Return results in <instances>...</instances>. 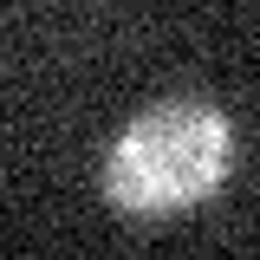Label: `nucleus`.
Returning a JSON list of instances; mask_svg holds the SVG:
<instances>
[{"label": "nucleus", "instance_id": "obj_1", "mask_svg": "<svg viewBox=\"0 0 260 260\" xmlns=\"http://www.w3.org/2000/svg\"><path fill=\"white\" fill-rule=\"evenodd\" d=\"M234 162V124L208 98H162L130 117L104 156V195L124 215H182L202 195L221 189Z\"/></svg>", "mask_w": 260, "mask_h": 260}]
</instances>
